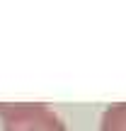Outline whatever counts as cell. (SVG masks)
<instances>
[{
  "mask_svg": "<svg viewBox=\"0 0 126 131\" xmlns=\"http://www.w3.org/2000/svg\"><path fill=\"white\" fill-rule=\"evenodd\" d=\"M99 131H126V102H114L104 109Z\"/></svg>",
  "mask_w": 126,
  "mask_h": 131,
  "instance_id": "7a4b0ae2",
  "label": "cell"
},
{
  "mask_svg": "<svg viewBox=\"0 0 126 131\" xmlns=\"http://www.w3.org/2000/svg\"><path fill=\"white\" fill-rule=\"evenodd\" d=\"M3 131H68L65 122L44 102H0Z\"/></svg>",
  "mask_w": 126,
  "mask_h": 131,
  "instance_id": "6da1fadb",
  "label": "cell"
}]
</instances>
